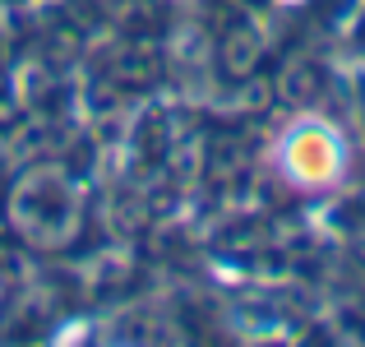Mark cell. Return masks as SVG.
<instances>
[{"label":"cell","mask_w":365,"mask_h":347,"mask_svg":"<svg viewBox=\"0 0 365 347\" xmlns=\"http://www.w3.org/2000/svg\"><path fill=\"white\" fill-rule=\"evenodd\" d=\"M356 153H351V134L333 121L329 111H292L277 121V130L264 144V171L282 190L305 199H324L351 181Z\"/></svg>","instance_id":"1"}]
</instances>
